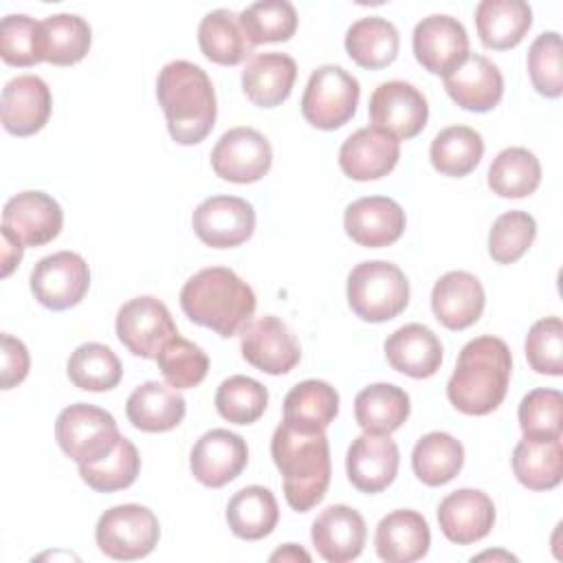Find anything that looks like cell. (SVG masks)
I'll use <instances>...</instances> for the list:
<instances>
[{
  "mask_svg": "<svg viewBox=\"0 0 563 563\" xmlns=\"http://www.w3.org/2000/svg\"><path fill=\"white\" fill-rule=\"evenodd\" d=\"M512 356L506 341L484 334L471 339L446 383L449 402L466 416H486L506 398Z\"/></svg>",
  "mask_w": 563,
  "mask_h": 563,
  "instance_id": "cell-1",
  "label": "cell"
},
{
  "mask_svg": "<svg viewBox=\"0 0 563 563\" xmlns=\"http://www.w3.org/2000/svg\"><path fill=\"white\" fill-rule=\"evenodd\" d=\"M156 99L165 112L169 136L180 145H196L216 125V90L209 75L187 62L174 59L156 79Z\"/></svg>",
  "mask_w": 563,
  "mask_h": 563,
  "instance_id": "cell-2",
  "label": "cell"
},
{
  "mask_svg": "<svg viewBox=\"0 0 563 563\" xmlns=\"http://www.w3.org/2000/svg\"><path fill=\"white\" fill-rule=\"evenodd\" d=\"M253 288L227 266H209L191 275L180 290V308L189 321L229 339L255 314Z\"/></svg>",
  "mask_w": 563,
  "mask_h": 563,
  "instance_id": "cell-3",
  "label": "cell"
},
{
  "mask_svg": "<svg viewBox=\"0 0 563 563\" xmlns=\"http://www.w3.org/2000/svg\"><path fill=\"white\" fill-rule=\"evenodd\" d=\"M271 455L284 477V495L292 510L308 512L325 497L332 475L325 431H299L282 422L273 433Z\"/></svg>",
  "mask_w": 563,
  "mask_h": 563,
  "instance_id": "cell-4",
  "label": "cell"
},
{
  "mask_svg": "<svg viewBox=\"0 0 563 563\" xmlns=\"http://www.w3.org/2000/svg\"><path fill=\"white\" fill-rule=\"evenodd\" d=\"M347 303L352 312L363 321H389L407 308L409 282L405 273L391 262H361L347 275Z\"/></svg>",
  "mask_w": 563,
  "mask_h": 563,
  "instance_id": "cell-5",
  "label": "cell"
},
{
  "mask_svg": "<svg viewBox=\"0 0 563 563\" xmlns=\"http://www.w3.org/2000/svg\"><path fill=\"white\" fill-rule=\"evenodd\" d=\"M121 438L114 416L88 402H75L62 409L55 420L59 449L79 466L103 460L114 451Z\"/></svg>",
  "mask_w": 563,
  "mask_h": 563,
  "instance_id": "cell-6",
  "label": "cell"
},
{
  "mask_svg": "<svg viewBox=\"0 0 563 563\" xmlns=\"http://www.w3.org/2000/svg\"><path fill=\"white\" fill-rule=\"evenodd\" d=\"M361 86L345 68L325 64L312 70L301 95V114L317 130L345 125L358 106Z\"/></svg>",
  "mask_w": 563,
  "mask_h": 563,
  "instance_id": "cell-7",
  "label": "cell"
},
{
  "mask_svg": "<svg viewBox=\"0 0 563 563\" xmlns=\"http://www.w3.org/2000/svg\"><path fill=\"white\" fill-rule=\"evenodd\" d=\"M161 537L156 515L141 504H121L106 510L95 528L99 550L117 561L147 556Z\"/></svg>",
  "mask_w": 563,
  "mask_h": 563,
  "instance_id": "cell-8",
  "label": "cell"
},
{
  "mask_svg": "<svg viewBox=\"0 0 563 563\" xmlns=\"http://www.w3.org/2000/svg\"><path fill=\"white\" fill-rule=\"evenodd\" d=\"M114 328L128 352L141 358H156L163 345L178 334L167 306L152 295L125 301L117 312Z\"/></svg>",
  "mask_w": 563,
  "mask_h": 563,
  "instance_id": "cell-9",
  "label": "cell"
},
{
  "mask_svg": "<svg viewBox=\"0 0 563 563\" xmlns=\"http://www.w3.org/2000/svg\"><path fill=\"white\" fill-rule=\"evenodd\" d=\"M273 165V147L255 128L238 125L227 130L211 150V167L216 176L229 183H257Z\"/></svg>",
  "mask_w": 563,
  "mask_h": 563,
  "instance_id": "cell-10",
  "label": "cell"
},
{
  "mask_svg": "<svg viewBox=\"0 0 563 563\" xmlns=\"http://www.w3.org/2000/svg\"><path fill=\"white\" fill-rule=\"evenodd\" d=\"M31 292L48 310L77 306L90 286V268L79 253L57 251L42 257L31 271Z\"/></svg>",
  "mask_w": 563,
  "mask_h": 563,
  "instance_id": "cell-11",
  "label": "cell"
},
{
  "mask_svg": "<svg viewBox=\"0 0 563 563\" xmlns=\"http://www.w3.org/2000/svg\"><path fill=\"white\" fill-rule=\"evenodd\" d=\"M367 110L372 125L389 132L398 141L418 136L429 119L424 95L413 84L402 79L380 84L372 92Z\"/></svg>",
  "mask_w": 563,
  "mask_h": 563,
  "instance_id": "cell-12",
  "label": "cell"
},
{
  "mask_svg": "<svg viewBox=\"0 0 563 563\" xmlns=\"http://www.w3.org/2000/svg\"><path fill=\"white\" fill-rule=\"evenodd\" d=\"M194 233L211 249L244 244L255 231L253 205L238 196L205 198L191 216Z\"/></svg>",
  "mask_w": 563,
  "mask_h": 563,
  "instance_id": "cell-13",
  "label": "cell"
},
{
  "mask_svg": "<svg viewBox=\"0 0 563 563\" xmlns=\"http://www.w3.org/2000/svg\"><path fill=\"white\" fill-rule=\"evenodd\" d=\"M411 44L418 64L431 75L442 77L453 73L471 55L464 24L444 13L422 18L413 29Z\"/></svg>",
  "mask_w": 563,
  "mask_h": 563,
  "instance_id": "cell-14",
  "label": "cell"
},
{
  "mask_svg": "<svg viewBox=\"0 0 563 563\" xmlns=\"http://www.w3.org/2000/svg\"><path fill=\"white\" fill-rule=\"evenodd\" d=\"M240 347L246 363L271 376L288 374L301 358L292 330L275 314L251 321L242 330Z\"/></svg>",
  "mask_w": 563,
  "mask_h": 563,
  "instance_id": "cell-15",
  "label": "cell"
},
{
  "mask_svg": "<svg viewBox=\"0 0 563 563\" xmlns=\"http://www.w3.org/2000/svg\"><path fill=\"white\" fill-rule=\"evenodd\" d=\"M249 462V446L242 435L229 429L202 433L189 455L191 475L209 488H222L233 482Z\"/></svg>",
  "mask_w": 563,
  "mask_h": 563,
  "instance_id": "cell-16",
  "label": "cell"
},
{
  "mask_svg": "<svg viewBox=\"0 0 563 563\" xmlns=\"http://www.w3.org/2000/svg\"><path fill=\"white\" fill-rule=\"evenodd\" d=\"M64 224L59 202L44 191H22L7 200L2 227L9 229L24 246H44L53 242Z\"/></svg>",
  "mask_w": 563,
  "mask_h": 563,
  "instance_id": "cell-17",
  "label": "cell"
},
{
  "mask_svg": "<svg viewBox=\"0 0 563 563\" xmlns=\"http://www.w3.org/2000/svg\"><path fill=\"white\" fill-rule=\"evenodd\" d=\"M398 464V446L385 433H361L352 440L345 455L347 479L367 495L385 490L396 479Z\"/></svg>",
  "mask_w": 563,
  "mask_h": 563,
  "instance_id": "cell-18",
  "label": "cell"
},
{
  "mask_svg": "<svg viewBox=\"0 0 563 563\" xmlns=\"http://www.w3.org/2000/svg\"><path fill=\"white\" fill-rule=\"evenodd\" d=\"M407 218L402 207L387 196H365L345 207V233L365 249L394 244L405 231Z\"/></svg>",
  "mask_w": 563,
  "mask_h": 563,
  "instance_id": "cell-19",
  "label": "cell"
},
{
  "mask_svg": "<svg viewBox=\"0 0 563 563\" xmlns=\"http://www.w3.org/2000/svg\"><path fill=\"white\" fill-rule=\"evenodd\" d=\"M400 158V141L389 132L367 125L350 134L339 150V165L352 180H378L387 176Z\"/></svg>",
  "mask_w": 563,
  "mask_h": 563,
  "instance_id": "cell-20",
  "label": "cell"
},
{
  "mask_svg": "<svg viewBox=\"0 0 563 563\" xmlns=\"http://www.w3.org/2000/svg\"><path fill=\"white\" fill-rule=\"evenodd\" d=\"M51 108V88L37 75H18L2 88V125L13 136H31L40 132L48 123Z\"/></svg>",
  "mask_w": 563,
  "mask_h": 563,
  "instance_id": "cell-21",
  "label": "cell"
},
{
  "mask_svg": "<svg viewBox=\"0 0 563 563\" xmlns=\"http://www.w3.org/2000/svg\"><path fill=\"white\" fill-rule=\"evenodd\" d=\"M438 523L449 541L457 545L475 543L490 532L495 523V504L484 490L457 488L440 501Z\"/></svg>",
  "mask_w": 563,
  "mask_h": 563,
  "instance_id": "cell-22",
  "label": "cell"
},
{
  "mask_svg": "<svg viewBox=\"0 0 563 563\" xmlns=\"http://www.w3.org/2000/svg\"><path fill=\"white\" fill-rule=\"evenodd\" d=\"M310 537L323 561L347 563L363 552L367 528L358 510L345 504H334L317 515Z\"/></svg>",
  "mask_w": 563,
  "mask_h": 563,
  "instance_id": "cell-23",
  "label": "cell"
},
{
  "mask_svg": "<svg viewBox=\"0 0 563 563\" xmlns=\"http://www.w3.org/2000/svg\"><path fill=\"white\" fill-rule=\"evenodd\" d=\"M484 306V286L473 273L449 271L433 284L431 310L449 330H464L473 325L482 317Z\"/></svg>",
  "mask_w": 563,
  "mask_h": 563,
  "instance_id": "cell-24",
  "label": "cell"
},
{
  "mask_svg": "<svg viewBox=\"0 0 563 563\" xmlns=\"http://www.w3.org/2000/svg\"><path fill=\"white\" fill-rule=\"evenodd\" d=\"M449 97L464 110L488 112L504 97V77L484 55H468L453 73L444 77Z\"/></svg>",
  "mask_w": 563,
  "mask_h": 563,
  "instance_id": "cell-25",
  "label": "cell"
},
{
  "mask_svg": "<svg viewBox=\"0 0 563 563\" xmlns=\"http://www.w3.org/2000/svg\"><path fill=\"white\" fill-rule=\"evenodd\" d=\"M374 545L376 554L387 563H411L429 552L431 530L418 510H391L378 521Z\"/></svg>",
  "mask_w": 563,
  "mask_h": 563,
  "instance_id": "cell-26",
  "label": "cell"
},
{
  "mask_svg": "<svg viewBox=\"0 0 563 563\" xmlns=\"http://www.w3.org/2000/svg\"><path fill=\"white\" fill-rule=\"evenodd\" d=\"M385 358L405 376L429 378L442 365V343L431 328L407 323L387 336Z\"/></svg>",
  "mask_w": 563,
  "mask_h": 563,
  "instance_id": "cell-27",
  "label": "cell"
},
{
  "mask_svg": "<svg viewBox=\"0 0 563 563\" xmlns=\"http://www.w3.org/2000/svg\"><path fill=\"white\" fill-rule=\"evenodd\" d=\"M297 79V64L286 53H257L242 70V90L257 108H275L286 101Z\"/></svg>",
  "mask_w": 563,
  "mask_h": 563,
  "instance_id": "cell-28",
  "label": "cell"
},
{
  "mask_svg": "<svg viewBox=\"0 0 563 563\" xmlns=\"http://www.w3.org/2000/svg\"><path fill=\"white\" fill-rule=\"evenodd\" d=\"M185 398L172 385L147 380L139 385L128 402L125 413L134 429L145 433H163L176 429L185 418Z\"/></svg>",
  "mask_w": 563,
  "mask_h": 563,
  "instance_id": "cell-29",
  "label": "cell"
},
{
  "mask_svg": "<svg viewBox=\"0 0 563 563\" xmlns=\"http://www.w3.org/2000/svg\"><path fill=\"white\" fill-rule=\"evenodd\" d=\"M475 26L486 48L508 51L532 26V9L523 0H482L475 7Z\"/></svg>",
  "mask_w": 563,
  "mask_h": 563,
  "instance_id": "cell-30",
  "label": "cell"
},
{
  "mask_svg": "<svg viewBox=\"0 0 563 563\" xmlns=\"http://www.w3.org/2000/svg\"><path fill=\"white\" fill-rule=\"evenodd\" d=\"M336 413L339 394L325 380H301L284 398V422L299 431H325Z\"/></svg>",
  "mask_w": 563,
  "mask_h": 563,
  "instance_id": "cell-31",
  "label": "cell"
},
{
  "mask_svg": "<svg viewBox=\"0 0 563 563\" xmlns=\"http://www.w3.org/2000/svg\"><path fill=\"white\" fill-rule=\"evenodd\" d=\"M411 402L402 387L391 383H374L354 398V416L365 433H394L409 418Z\"/></svg>",
  "mask_w": 563,
  "mask_h": 563,
  "instance_id": "cell-32",
  "label": "cell"
},
{
  "mask_svg": "<svg viewBox=\"0 0 563 563\" xmlns=\"http://www.w3.org/2000/svg\"><path fill=\"white\" fill-rule=\"evenodd\" d=\"M398 29L380 15L361 18L345 33V51L350 59L367 70L389 66L398 57Z\"/></svg>",
  "mask_w": 563,
  "mask_h": 563,
  "instance_id": "cell-33",
  "label": "cell"
},
{
  "mask_svg": "<svg viewBox=\"0 0 563 563\" xmlns=\"http://www.w3.org/2000/svg\"><path fill=\"white\" fill-rule=\"evenodd\" d=\"M279 521L275 495L264 486H244L227 504V523L231 532L244 541L268 537Z\"/></svg>",
  "mask_w": 563,
  "mask_h": 563,
  "instance_id": "cell-34",
  "label": "cell"
},
{
  "mask_svg": "<svg viewBox=\"0 0 563 563\" xmlns=\"http://www.w3.org/2000/svg\"><path fill=\"white\" fill-rule=\"evenodd\" d=\"M512 473L519 484L530 490H550L563 477V444L559 440L523 438L510 457Z\"/></svg>",
  "mask_w": 563,
  "mask_h": 563,
  "instance_id": "cell-35",
  "label": "cell"
},
{
  "mask_svg": "<svg viewBox=\"0 0 563 563\" xmlns=\"http://www.w3.org/2000/svg\"><path fill=\"white\" fill-rule=\"evenodd\" d=\"M198 44L209 62L222 66H235L253 51L246 33L240 26V18L229 9L209 11L200 20Z\"/></svg>",
  "mask_w": 563,
  "mask_h": 563,
  "instance_id": "cell-36",
  "label": "cell"
},
{
  "mask_svg": "<svg viewBox=\"0 0 563 563\" xmlns=\"http://www.w3.org/2000/svg\"><path fill=\"white\" fill-rule=\"evenodd\" d=\"M484 156V139L468 125H449L440 130L429 147V158L435 172L462 178L471 174Z\"/></svg>",
  "mask_w": 563,
  "mask_h": 563,
  "instance_id": "cell-37",
  "label": "cell"
},
{
  "mask_svg": "<svg viewBox=\"0 0 563 563\" xmlns=\"http://www.w3.org/2000/svg\"><path fill=\"white\" fill-rule=\"evenodd\" d=\"M464 464V446L446 431H431L422 435L411 451V466L416 477L427 486H442L451 482Z\"/></svg>",
  "mask_w": 563,
  "mask_h": 563,
  "instance_id": "cell-38",
  "label": "cell"
},
{
  "mask_svg": "<svg viewBox=\"0 0 563 563\" xmlns=\"http://www.w3.org/2000/svg\"><path fill=\"white\" fill-rule=\"evenodd\" d=\"M541 183V163L526 147L501 150L488 167V187L501 198H526Z\"/></svg>",
  "mask_w": 563,
  "mask_h": 563,
  "instance_id": "cell-39",
  "label": "cell"
},
{
  "mask_svg": "<svg viewBox=\"0 0 563 563\" xmlns=\"http://www.w3.org/2000/svg\"><path fill=\"white\" fill-rule=\"evenodd\" d=\"M70 383L84 391H110L119 385L123 367L119 356L103 343H81L66 363Z\"/></svg>",
  "mask_w": 563,
  "mask_h": 563,
  "instance_id": "cell-40",
  "label": "cell"
},
{
  "mask_svg": "<svg viewBox=\"0 0 563 563\" xmlns=\"http://www.w3.org/2000/svg\"><path fill=\"white\" fill-rule=\"evenodd\" d=\"M44 31V62L55 66H70L86 57L90 48V26L75 13H55L42 22Z\"/></svg>",
  "mask_w": 563,
  "mask_h": 563,
  "instance_id": "cell-41",
  "label": "cell"
},
{
  "mask_svg": "<svg viewBox=\"0 0 563 563\" xmlns=\"http://www.w3.org/2000/svg\"><path fill=\"white\" fill-rule=\"evenodd\" d=\"M240 26L251 46L266 42H288L297 31V11L288 0H260L240 15Z\"/></svg>",
  "mask_w": 563,
  "mask_h": 563,
  "instance_id": "cell-42",
  "label": "cell"
},
{
  "mask_svg": "<svg viewBox=\"0 0 563 563\" xmlns=\"http://www.w3.org/2000/svg\"><path fill=\"white\" fill-rule=\"evenodd\" d=\"M268 405V389L251 376H229L216 391L218 413L233 424H253L260 420Z\"/></svg>",
  "mask_w": 563,
  "mask_h": 563,
  "instance_id": "cell-43",
  "label": "cell"
},
{
  "mask_svg": "<svg viewBox=\"0 0 563 563\" xmlns=\"http://www.w3.org/2000/svg\"><path fill=\"white\" fill-rule=\"evenodd\" d=\"M141 471V455L136 446L121 438L112 453L95 464H81L79 475L81 479L97 493H114L132 486Z\"/></svg>",
  "mask_w": 563,
  "mask_h": 563,
  "instance_id": "cell-44",
  "label": "cell"
},
{
  "mask_svg": "<svg viewBox=\"0 0 563 563\" xmlns=\"http://www.w3.org/2000/svg\"><path fill=\"white\" fill-rule=\"evenodd\" d=\"M0 57L4 64L18 68L44 62L42 22L24 13L4 15L0 22Z\"/></svg>",
  "mask_w": 563,
  "mask_h": 563,
  "instance_id": "cell-45",
  "label": "cell"
},
{
  "mask_svg": "<svg viewBox=\"0 0 563 563\" xmlns=\"http://www.w3.org/2000/svg\"><path fill=\"white\" fill-rule=\"evenodd\" d=\"M156 363L163 378L174 389H194L205 380L209 372V356L205 350L194 341L183 339L180 334L163 345Z\"/></svg>",
  "mask_w": 563,
  "mask_h": 563,
  "instance_id": "cell-46",
  "label": "cell"
},
{
  "mask_svg": "<svg viewBox=\"0 0 563 563\" xmlns=\"http://www.w3.org/2000/svg\"><path fill=\"white\" fill-rule=\"evenodd\" d=\"M519 427L530 440H559L563 435V396L559 389H532L519 402Z\"/></svg>",
  "mask_w": 563,
  "mask_h": 563,
  "instance_id": "cell-47",
  "label": "cell"
},
{
  "mask_svg": "<svg viewBox=\"0 0 563 563\" xmlns=\"http://www.w3.org/2000/svg\"><path fill=\"white\" fill-rule=\"evenodd\" d=\"M537 238V222L526 211L501 213L488 231V255L497 264H512L526 255Z\"/></svg>",
  "mask_w": 563,
  "mask_h": 563,
  "instance_id": "cell-48",
  "label": "cell"
},
{
  "mask_svg": "<svg viewBox=\"0 0 563 563\" xmlns=\"http://www.w3.org/2000/svg\"><path fill=\"white\" fill-rule=\"evenodd\" d=\"M528 75L532 88L548 99H556L563 92V70H561V35L556 31H545L537 35L528 51Z\"/></svg>",
  "mask_w": 563,
  "mask_h": 563,
  "instance_id": "cell-49",
  "label": "cell"
},
{
  "mask_svg": "<svg viewBox=\"0 0 563 563\" xmlns=\"http://www.w3.org/2000/svg\"><path fill=\"white\" fill-rule=\"evenodd\" d=\"M526 358L537 374H563V323L559 317H545L532 323L526 334Z\"/></svg>",
  "mask_w": 563,
  "mask_h": 563,
  "instance_id": "cell-50",
  "label": "cell"
},
{
  "mask_svg": "<svg viewBox=\"0 0 563 563\" xmlns=\"http://www.w3.org/2000/svg\"><path fill=\"white\" fill-rule=\"evenodd\" d=\"M31 367V356L26 345L11 336L2 334V389H11L20 385Z\"/></svg>",
  "mask_w": 563,
  "mask_h": 563,
  "instance_id": "cell-51",
  "label": "cell"
},
{
  "mask_svg": "<svg viewBox=\"0 0 563 563\" xmlns=\"http://www.w3.org/2000/svg\"><path fill=\"white\" fill-rule=\"evenodd\" d=\"M2 231V277H9L11 271L20 264L22 253H24V244L9 231V229H0Z\"/></svg>",
  "mask_w": 563,
  "mask_h": 563,
  "instance_id": "cell-52",
  "label": "cell"
},
{
  "mask_svg": "<svg viewBox=\"0 0 563 563\" xmlns=\"http://www.w3.org/2000/svg\"><path fill=\"white\" fill-rule=\"evenodd\" d=\"M271 561H306L308 563L310 554L306 550H301L299 545H295V543H286L284 548H279L271 554Z\"/></svg>",
  "mask_w": 563,
  "mask_h": 563,
  "instance_id": "cell-53",
  "label": "cell"
},
{
  "mask_svg": "<svg viewBox=\"0 0 563 563\" xmlns=\"http://www.w3.org/2000/svg\"><path fill=\"white\" fill-rule=\"evenodd\" d=\"M497 556H504L506 561H515L512 554H506V552H484V554H477L473 559H497Z\"/></svg>",
  "mask_w": 563,
  "mask_h": 563,
  "instance_id": "cell-54",
  "label": "cell"
}]
</instances>
